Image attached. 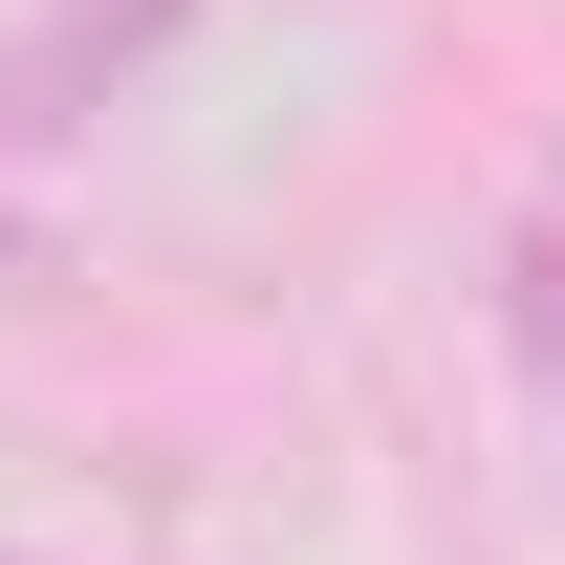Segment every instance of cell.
<instances>
[{"label": "cell", "mask_w": 565, "mask_h": 565, "mask_svg": "<svg viewBox=\"0 0 565 565\" xmlns=\"http://www.w3.org/2000/svg\"><path fill=\"white\" fill-rule=\"evenodd\" d=\"M0 262H22V217H0Z\"/></svg>", "instance_id": "6da1fadb"}]
</instances>
